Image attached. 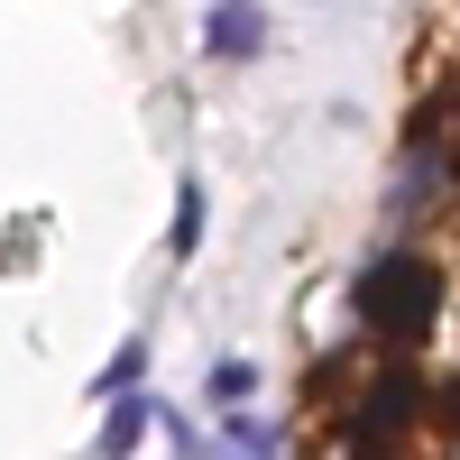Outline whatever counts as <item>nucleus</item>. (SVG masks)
<instances>
[{
    "mask_svg": "<svg viewBox=\"0 0 460 460\" xmlns=\"http://www.w3.org/2000/svg\"><path fill=\"white\" fill-rule=\"evenodd\" d=\"M350 314H359L368 341L414 350V341L433 332V314H442V267L424 249H377L359 277H350Z\"/></svg>",
    "mask_w": 460,
    "mask_h": 460,
    "instance_id": "obj_1",
    "label": "nucleus"
},
{
    "mask_svg": "<svg viewBox=\"0 0 460 460\" xmlns=\"http://www.w3.org/2000/svg\"><path fill=\"white\" fill-rule=\"evenodd\" d=\"M414 424H424V377L396 359V368H387V377H377V387L359 396V414H350V451H359V460H387V451H396Z\"/></svg>",
    "mask_w": 460,
    "mask_h": 460,
    "instance_id": "obj_2",
    "label": "nucleus"
},
{
    "mask_svg": "<svg viewBox=\"0 0 460 460\" xmlns=\"http://www.w3.org/2000/svg\"><path fill=\"white\" fill-rule=\"evenodd\" d=\"M258 47H267V10H258V0H212V10H203V56L249 65Z\"/></svg>",
    "mask_w": 460,
    "mask_h": 460,
    "instance_id": "obj_3",
    "label": "nucleus"
},
{
    "mask_svg": "<svg viewBox=\"0 0 460 460\" xmlns=\"http://www.w3.org/2000/svg\"><path fill=\"white\" fill-rule=\"evenodd\" d=\"M147 424H157V396H129V405L111 396V414H102V442H93V451H102V460H129V451L147 442Z\"/></svg>",
    "mask_w": 460,
    "mask_h": 460,
    "instance_id": "obj_4",
    "label": "nucleus"
},
{
    "mask_svg": "<svg viewBox=\"0 0 460 460\" xmlns=\"http://www.w3.org/2000/svg\"><path fill=\"white\" fill-rule=\"evenodd\" d=\"M138 377H147V332H129L120 350H111V368L93 377V396L111 405V396H138Z\"/></svg>",
    "mask_w": 460,
    "mask_h": 460,
    "instance_id": "obj_5",
    "label": "nucleus"
},
{
    "mask_svg": "<svg viewBox=\"0 0 460 460\" xmlns=\"http://www.w3.org/2000/svg\"><path fill=\"white\" fill-rule=\"evenodd\" d=\"M194 240H203V175H184V184H175V230H166V258H194Z\"/></svg>",
    "mask_w": 460,
    "mask_h": 460,
    "instance_id": "obj_6",
    "label": "nucleus"
},
{
    "mask_svg": "<svg viewBox=\"0 0 460 460\" xmlns=\"http://www.w3.org/2000/svg\"><path fill=\"white\" fill-rule=\"evenodd\" d=\"M221 442H240L249 460H267V451H277V424H267V414H230V424H221Z\"/></svg>",
    "mask_w": 460,
    "mask_h": 460,
    "instance_id": "obj_7",
    "label": "nucleus"
},
{
    "mask_svg": "<svg viewBox=\"0 0 460 460\" xmlns=\"http://www.w3.org/2000/svg\"><path fill=\"white\" fill-rule=\"evenodd\" d=\"M249 387H258V368H249V359H221V368H212V396H221V405H240Z\"/></svg>",
    "mask_w": 460,
    "mask_h": 460,
    "instance_id": "obj_8",
    "label": "nucleus"
}]
</instances>
